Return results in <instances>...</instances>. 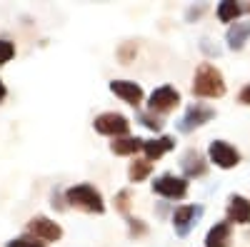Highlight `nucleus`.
<instances>
[{"label":"nucleus","mask_w":250,"mask_h":247,"mask_svg":"<svg viewBox=\"0 0 250 247\" xmlns=\"http://www.w3.org/2000/svg\"><path fill=\"white\" fill-rule=\"evenodd\" d=\"M65 205L90 215H103L105 212V200H103V192L90 182H78L73 188H68L65 192Z\"/></svg>","instance_id":"nucleus-1"},{"label":"nucleus","mask_w":250,"mask_h":247,"mask_svg":"<svg viewBox=\"0 0 250 247\" xmlns=\"http://www.w3.org/2000/svg\"><path fill=\"white\" fill-rule=\"evenodd\" d=\"M195 97H205V100H218L225 95V77L223 73L213 65V63H203L195 75H193V85H190Z\"/></svg>","instance_id":"nucleus-2"},{"label":"nucleus","mask_w":250,"mask_h":247,"mask_svg":"<svg viewBox=\"0 0 250 247\" xmlns=\"http://www.w3.org/2000/svg\"><path fill=\"white\" fill-rule=\"evenodd\" d=\"M93 128H95V133H100V135L118 140V137H125V135L130 133V120L125 117L123 113L110 110V113H100V115L93 120Z\"/></svg>","instance_id":"nucleus-3"},{"label":"nucleus","mask_w":250,"mask_h":247,"mask_svg":"<svg viewBox=\"0 0 250 247\" xmlns=\"http://www.w3.org/2000/svg\"><path fill=\"white\" fill-rule=\"evenodd\" d=\"M25 232H28L30 237L40 240L43 245H48V242H58V240L62 237L60 222H55V220H50V217H45V215H35V217H30V220L25 222Z\"/></svg>","instance_id":"nucleus-4"},{"label":"nucleus","mask_w":250,"mask_h":247,"mask_svg":"<svg viewBox=\"0 0 250 247\" xmlns=\"http://www.w3.org/2000/svg\"><path fill=\"white\" fill-rule=\"evenodd\" d=\"M153 192L165 200H183L188 195V180L173 172H163L153 180Z\"/></svg>","instance_id":"nucleus-5"},{"label":"nucleus","mask_w":250,"mask_h":247,"mask_svg":"<svg viewBox=\"0 0 250 247\" xmlns=\"http://www.w3.org/2000/svg\"><path fill=\"white\" fill-rule=\"evenodd\" d=\"M208 160L220 170H233L240 165V152L225 140H213L208 145Z\"/></svg>","instance_id":"nucleus-6"},{"label":"nucleus","mask_w":250,"mask_h":247,"mask_svg":"<svg viewBox=\"0 0 250 247\" xmlns=\"http://www.w3.org/2000/svg\"><path fill=\"white\" fill-rule=\"evenodd\" d=\"M213 117H215V110L210 105H205V102H193V105L185 110V115L178 120V130L188 135V133H193V130L208 125Z\"/></svg>","instance_id":"nucleus-7"},{"label":"nucleus","mask_w":250,"mask_h":247,"mask_svg":"<svg viewBox=\"0 0 250 247\" xmlns=\"http://www.w3.org/2000/svg\"><path fill=\"white\" fill-rule=\"evenodd\" d=\"M205 208L203 205H180L173 210V230L178 237H188L190 230L198 225V220L203 217Z\"/></svg>","instance_id":"nucleus-8"},{"label":"nucleus","mask_w":250,"mask_h":247,"mask_svg":"<svg viewBox=\"0 0 250 247\" xmlns=\"http://www.w3.org/2000/svg\"><path fill=\"white\" fill-rule=\"evenodd\" d=\"M178 105H180V93L173 85H160L148 97V110L155 113V115H168Z\"/></svg>","instance_id":"nucleus-9"},{"label":"nucleus","mask_w":250,"mask_h":247,"mask_svg":"<svg viewBox=\"0 0 250 247\" xmlns=\"http://www.w3.org/2000/svg\"><path fill=\"white\" fill-rule=\"evenodd\" d=\"M108 88H110V93L115 97H120L123 102H128V105H133V108H140V102L145 97L143 88L138 85L135 80H113Z\"/></svg>","instance_id":"nucleus-10"},{"label":"nucleus","mask_w":250,"mask_h":247,"mask_svg":"<svg viewBox=\"0 0 250 247\" xmlns=\"http://www.w3.org/2000/svg\"><path fill=\"white\" fill-rule=\"evenodd\" d=\"M180 170H183V177L185 180H190V177H203L208 172V160L200 150L190 148V150H185L183 157H180Z\"/></svg>","instance_id":"nucleus-11"},{"label":"nucleus","mask_w":250,"mask_h":247,"mask_svg":"<svg viewBox=\"0 0 250 247\" xmlns=\"http://www.w3.org/2000/svg\"><path fill=\"white\" fill-rule=\"evenodd\" d=\"M225 220L235 222V225H248L250 222V200L243 195H230L228 197V210H225Z\"/></svg>","instance_id":"nucleus-12"},{"label":"nucleus","mask_w":250,"mask_h":247,"mask_svg":"<svg viewBox=\"0 0 250 247\" xmlns=\"http://www.w3.org/2000/svg\"><path fill=\"white\" fill-rule=\"evenodd\" d=\"M230 240H233V225L228 220H223V222H215L208 230L205 247H230Z\"/></svg>","instance_id":"nucleus-13"},{"label":"nucleus","mask_w":250,"mask_h":247,"mask_svg":"<svg viewBox=\"0 0 250 247\" xmlns=\"http://www.w3.org/2000/svg\"><path fill=\"white\" fill-rule=\"evenodd\" d=\"M175 148V137L170 135H160V137H153V140H145L143 145V152H145V160H160L165 152H170Z\"/></svg>","instance_id":"nucleus-14"},{"label":"nucleus","mask_w":250,"mask_h":247,"mask_svg":"<svg viewBox=\"0 0 250 247\" xmlns=\"http://www.w3.org/2000/svg\"><path fill=\"white\" fill-rule=\"evenodd\" d=\"M250 40V20H243V23H233L230 28H228L225 33V43L230 50H243L245 43Z\"/></svg>","instance_id":"nucleus-15"},{"label":"nucleus","mask_w":250,"mask_h":247,"mask_svg":"<svg viewBox=\"0 0 250 247\" xmlns=\"http://www.w3.org/2000/svg\"><path fill=\"white\" fill-rule=\"evenodd\" d=\"M145 145L143 137H133V135H125V137H118L110 142V152L113 155H120V157H130L135 152H140Z\"/></svg>","instance_id":"nucleus-16"},{"label":"nucleus","mask_w":250,"mask_h":247,"mask_svg":"<svg viewBox=\"0 0 250 247\" xmlns=\"http://www.w3.org/2000/svg\"><path fill=\"white\" fill-rule=\"evenodd\" d=\"M240 13H243V5L233 3V0H223V3H218V8H215V15H218L220 23H230V25L238 20Z\"/></svg>","instance_id":"nucleus-17"},{"label":"nucleus","mask_w":250,"mask_h":247,"mask_svg":"<svg viewBox=\"0 0 250 247\" xmlns=\"http://www.w3.org/2000/svg\"><path fill=\"white\" fill-rule=\"evenodd\" d=\"M150 172H153V162L150 160H135V162H130V168H128L130 182H143Z\"/></svg>","instance_id":"nucleus-18"},{"label":"nucleus","mask_w":250,"mask_h":247,"mask_svg":"<svg viewBox=\"0 0 250 247\" xmlns=\"http://www.w3.org/2000/svg\"><path fill=\"white\" fill-rule=\"evenodd\" d=\"M138 122L143 128H148V130H153V133H160L163 130V117L160 115H155V113H150V110H138Z\"/></svg>","instance_id":"nucleus-19"},{"label":"nucleus","mask_w":250,"mask_h":247,"mask_svg":"<svg viewBox=\"0 0 250 247\" xmlns=\"http://www.w3.org/2000/svg\"><path fill=\"white\" fill-rule=\"evenodd\" d=\"M115 210L125 217V220H128L130 217V190H120L118 195H115Z\"/></svg>","instance_id":"nucleus-20"},{"label":"nucleus","mask_w":250,"mask_h":247,"mask_svg":"<svg viewBox=\"0 0 250 247\" xmlns=\"http://www.w3.org/2000/svg\"><path fill=\"white\" fill-rule=\"evenodd\" d=\"M13 57H15V43H10V40H5V38H0V68L8 65Z\"/></svg>","instance_id":"nucleus-21"},{"label":"nucleus","mask_w":250,"mask_h":247,"mask_svg":"<svg viewBox=\"0 0 250 247\" xmlns=\"http://www.w3.org/2000/svg\"><path fill=\"white\" fill-rule=\"evenodd\" d=\"M5 247H48V245H43L40 240H35V237H30V235H23V237L8 240Z\"/></svg>","instance_id":"nucleus-22"},{"label":"nucleus","mask_w":250,"mask_h":247,"mask_svg":"<svg viewBox=\"0 0 250 247\" xmlns=\"http://www.w3.org/2000/svg\"><path fill=\"white\" fill-rule=\"evenodd\" d=\"M128 232H130V237H145L148 235V225L138 217H128Z\"/></svg>","instance_id":"nucleus-23"},{"label":"nucleus","mask_w":250,"mask_h":247,"mask_svg":"<svg viewBox=\"0 0 250 247\" xmlns=\"http://www.w3.org/2000/svg\"><path fill=\"white\" fill-rule=\"evenodd\" d=\"M135 53H138V48L130 43V45H123L120 50H118V55H120V60L123 63H130V57H135Z\"/></svg>","instance_id":"nucleus-24"},{"label":"nucleus","mask_w":250,"mask_h":247,"mask_svg":"<svg viewBox=\"0 0 250 247\" xmlns=\"http://www.w3.org/2000/svg\"><path fill=\"white\" fill-rule=\"evenodd\" d=\"M205 13V5H193V8H188V13H185V20H188V23H193V20H198L200 15Z\"/></svg>","instance_id":"nucleus-25"},{"label":"nucleus","mask_w":250,"mask_h":247,"mask_svg":"<svg viewBox=\"0 0 250 247\" xmlns=\"http://www.w3.org/2000/svg\"><path fill=\"white\" fill-rule=\"evenodd\" d=\"M238 100L243 102V105H250V82H248V85L238 93Z\"/></svg>","instance_id":"nucleus-26"},{"label":"nucleus","mask_w":250,"mask_h":247,"mask_svg":"<svg viewBox=\"0 0 250 247\" xmlns=\"http://www.w3.org/2000/svg\"><path fill=\"white\" fill-rule=\"evenodd\" d=\"M8 97V88H5V82H3V77H0V102H3Z\"/></svg>","instance_id":"nucleus-27"},{"label":"nucleus","mask_w":250,"mask_h":247,"mask_svg":"<svg viewBox=\"0 0 250 247\" xmlns=\"http://www.w3.org/2000/svg\"><path fill=\"white\" fill-rule=\"evenodd\" d=\"M243 13H250V5H243Z\"/></svg>","instance_id":"nucleus-28"}]
</instances>
